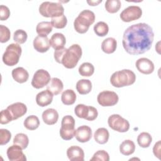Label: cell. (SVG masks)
<instances>
[{"label":"cell","mask_w":161,"mask_h":161,"mask_svg":"<svg viewBox=\"0 0 161 161\" xmlns=\"http://www.w3.org/2000/svg\"><path fill=\"white\" fill-rule=\"evenodd\" d=\"M10 16V11L9 9L4 6L1 5L0 6V19L1 21H4L8 19Z\"/></svg>","instance_id":"obj_42"},{"label":"cell","mask_w":161,"mask_h":161,"mask_svg":"<svg viewBox=\"0 0 161 161\" xmlns=\"http://www.w3.org/2000/svg\"><path fill=\"white\" fill-rule=\"evenodd\" d=\"M135 150V145L131 140H125L119 145L120 153L124 155H130L134 153Z\"/></svg>","instance_id":"obj_27"},{"label":"cell","mask_w":161,"mask_h":161,"mask_svg":"<svg viewBox=\"0 0 161 161\" xmlns=\"http://www.w3.org/2000/svg\"><path fill=\"white\" fill-rule=\"evenodd\" d=\"M51 80L50 75L48 71L44 69L36 70L31 80V86L36 89H40L47 86Z\"/></svg>","instance_id":"obj_11"},{"label":"cell","mask_w":161,"mask_h":161,"mask_svg":"<svg viewBox=\"0 0 161 161\" xmlns=\"http://www.w3.org/2000/svg\"><path fill=\"white\" fill-rule=\"evenodd\" d=\"M39 13L43 17L52 18L63 15L64 8L59 3L45 1L40 5Z\"/></svg>","instance_id":"obj_5"},{"label":"cell","mask_w":161,"mask_h":161,"mask_svg":"<svg viewBox=\"0 0 161 161\" xmlns=\"http://www.w3.org/2000/svg\"><path fill=\"white\" fill-rule=\"evenodd\" d=\"M13 144L19 146L23 150L27 148L29 143V139L26 134L19 133L16 134L13 138Z\"/></svg>","instance_id":"obj_32"},{"label":"cell","mask_w":161,"mask_h":161,"mask_svg":"<svg viewBox=\"0 0 161 161\" xmlns=\"http://www.w3.org/2000/svg\"><path fill=\"white\" fill-rule=\"evenodd\" d=\"M11 37L10 30L8 27L3 25H0V42L5 43L9 40Z\"/></svg>","instance_id":"obj_38"},{"label":"cell","mask_w":161,"mask_h":161,"mask_svg":"<svg viewBox=\"0 0 161 161\" xmlns=\"http://www.w3.org/2000/svg\"><path fill=\"white\" fill-rule=\"evenodd\" d=\"M53 97V94L50 91L46 89L37 94L36 96V103L38 106L45 107L52 103Z\"/></svg>","instance_id":"obj_19"},{"label":"cell","mask_w":161,"mask_h":161,"mask_svg":"<svg viewBox=\"0 0 161 161\" xmlns=\"http://www.w3.org/2000/svg\"><path fill=\"white\" fill-rule=\"evenodd\" d=\"M90 160H102V161H109V156L107 152L103 150L97 151L90 159Z\"/></svg>","instance_id":"obj_39"},{"label":"cell","mask_w":161,"mask_h":161,"mask_svg":"<svg viewBox=\"0 0 161 161\" xmlns=\"http://www.w3.org/2000/svg\"><path fill=\"white\" fill-rule=\"evenodd\" d=\"M74 113L78 118H83L88 121H94L98 116V112L96 108L83 104H77L75 107Z\"/></svg>","instance_id":"obj_9"},{"label":"cell","mask_w":161,"mask_h":161,"mask_svg":"<svg viewBox=\"0 0 161 161\" xmlns=\"http://www.w3.org/2000/svg\"><path fill=\"white\" fill-rule=\"evenodd\" d=\"M94 31L99 36H104L108 33V25L104 21H99L94 26Z\"/></svg>","instance_id":"obj_34"},{"label":"cell","mask_w":161,"mask_h":161,"mask_svg":"<svg viewBox=\"0 0 161 161\" xmlns=\"http://www.w3.org/2000/svg\"><path fill=\"white\" fill-rule=\"evenodd\" d=\"M23 125L27 130H35L38 128L40 125V121L36 116L30 115L25 119Z\"/></svg>","instance_id":"obj_30"},{"label":"cell","mask_w":161,"mask_h":161,"mask_svg":"<svg viewBox=\"0 0 161 161\" xmlns=\"http://www.w3.org/2000/svg\"><path fill=\"white\" fill-rule=\"evenodd\" d=\"M22 49L18 43H11L6 48L3 55V62L8 66H14L19 62Z\"/></svg>","instance_id":"obj_6"},{"label":"cell","mask_w":161,"mask_h":161,"mask_svg":"<svg viewBox=\"0 0 161 161\" xmlns=\"http://www.w3.org/2000/svg\"><path fill=\"white\" fill-rule=\"evenodd\" d=\"M50 46L56 50H58L64 47L66 43V38L61 33H54L50 39Z\"/></svg>","instance_id":"obj_21"},{"label":"cell","mask_w":161,"mask_h":161,"mask_svg":"<svg viewBox=\"0 0 161 161\" xmlns=\"http://www.w3.org/2000/svg\"><path fill=\"white\" fill-rule=\"evenodd\" d=\"M76 89L80 94H87L92 89V83L88 79H80L76 83Z\"/></svg>","instance_id":"obj_26"},{"label":"cell","mask_w":161,"mask_h":161,"mask_svg":"<svg viewBox=\"0 0 161 161\" xmlns=\"http://www.w3.org/2000/svg\"><path fill=\"white\" fill-rule=\"evenodd\" d=\"M137 70L143 74H150L154 70V64L148 58L142 57L138 58L135 64Z\"/></svg>","instance_id":"obj_15"},{"label":"cell","mask_w":161,"mask_h":161,"mask_svg":"<svg viewBox=\"0 0 161 161\" xmlns=\"http://www.w3.org/2000/svg\"><path fill=\"white\" fill-rule=\"evenodd\" d=\"M152 28L145 23L131 25L125 31L123 36V47L130 55H139L148 51L153 42Z\"/></svg>","instance_id":"obj_1"},{"label":"cell","mask_w":161,"mask_h":161,"mask_svg":"<svg viewBox=\"0 0 161 161\" xmlns=\"http://www.w3.org/2000/svg\"><path fill=\"white\" fill-rule=\"evenodd\" d=\"M75 131L74 118L70 115L64 116L59 132L60 137L64 140H70L75 136Z\"/></svg>","instance_id":"obj_7"},{"label":"cell","mask_w":161,"mask_h":161,"mask_svg":"<svg viewBox=\"0 0 161 161\" xmlns=\"http://www.w3.org/2000/svg\"><path fill=\"white\" fill-rule=\"evenodd\" d=\"M33 45L35 50L40 53L47 52L50 47V40L47 36L38 35L34 38Z\"/></svg>","instance_id":"obj_16"},{"label":"cell","mask_w":161,"mask_h":161,"mask_svg":"<svg viewBox=\"0 0 161 161\" xmlns=\"http://www.w3.org/2000/svg\"><path fill=\"white\" fill-rule=\"evenodd\" d=\"M119 97L118 94L113 91H103L99 93L97 97V101L102 106H113L118 102Z\"/></svg>","instance_id":"obj_10"},{"label":"cell","mask_w":161,"mask_h":161,"mask_svg":"<svg viewBox=\"0 0 161 161\" xmlns=\"http://www.w3.org/2000/svg\"><path fill=\"white\" fill-rule=\"evenodd\" d=\"M142 10L138 6H130L120 13V18L124 22H131L141 18Z\"/></svg>","instance_id":"obj_12"},{"label":"cell","mask_w":161,"mask_h":161,"mask_svg":"<svg viewBox=\"0 0 161 161\" xmlns=\"http://www.w3.org/2000/svg\"><path fill=\"white\" fill-rule=\"evenodd\" d=\"M152 142V137L150 133L147 132H142L140 133L137 137V143L138 145L142 148H148Z\"/></svg>","instance_id":"obj_31"},{"label":"cell","mask_w":161,"mask_h":161,"mask_svg":"<svg viewBox=\"0 0 161 161\" xmlns=\"http://www.w3.org/2000/svg\"><path fill=\"white\" fill-rule=\"evenodd\" d=\"M77 96L75 92L72 89H67L64 91L61 96V101L65 105H72L75 100Z\"/></svg>","instance_id":"obj_29"},{"label":"cell","mask_w":161,"mask_h":161,"mask_svg":"<svg viewBox=\"0 0 161 161\" xmlns=\"http://www.w3.org/2000/svg\"><path fill=\"white\" fill-rule=\"evenodd\" d=\"M64 89L63 82L60 79L57 77L51 79L50 82L47 86V89L50 91L53 95L59 94Z\"/></svg>","instance_id":"obj_23"},{"label":"cell","mask_w":161,"mask_h":161,"mask_svg":"<svg viewBox=\"0 0 161 161\" xmlns=\"http://www.w3.org/2000/svg\"><path fill=\"white\" fill-rule=\"evenodd\" d=\"M28 38V35L26 32L23 30H17L14 32L13 35V40L18 44H23L24 43Z\"/></svg>","instance_id":"obj_37"},{"label":"cell","mask_w":161,"mask_h":161,"mask_svg":"<svg viewBox=\"0 0 161 161\" xmlns=\"http://www.w3.org/2000/svg\"><path fill=\"white\" fill-rule=\"evenodd\" d=\"M117 47V42L113 37H108L104 40L101 43V50L107 54L115 52Z\"/></svg>","instance_id":"obj_24"},{"label":"cell","mask_w":161,"mask_h":161,"mask_svg":"<svg viewBox=\"0 0 161 161\" xmlns=\"http://www.w3.org/2000/svg\"><path fill=\"white\" fill-rule=\"evenodd\" d=\"M95 21L94 13L89 9L82 11L74 21L75 30L80 34L87 31L89 26L94 23Z\"/></svg>","instance_id":"obj_4"},{"label":"cell","mask_w":161,"mask_h":161,"mask_svg":"<svg viewBox=\"0 0 161 161\" xmlns=\"http://www.w3.org/2000/svg\"><path fill=\"white\" fill-rule=\"evenodd\" d=\"M52 25L51 22L42 21L37 24L36 27V31L38 35L47 36L52 31Z\"/></svg>","instance_id":"obj_28"},{"label":"cell","mask_w":161,"mask_h":161,"mask_svg":"<svg viewBox=\"0 0 161 161\" xmlns=\"http://www.w3.org/2000/svg\"><path fill=\"white\" fill-rule=\"evenodd\" d=\"M13 79L18 83H24L26 82L29 78L28 71L23 67H17L14 69L11 72Z\"/></svg>","instance_id":"obj_22"},{"label":"cell","mask_w":161,"mask_h":161,"mask_svg":"<svg viewBox=\"0 0 161 161\" xmlns=\"http://www.w3.org/2000/svg\"><path fill=\"white\" fill-rule=\"evenodd\" d=\"M136 80L135 73L129 69H123L114 72L110 78V82L115 87H123L133 84Z\"/></svg>","instance_id":"obj_3"},{"label":"cell","mask_w":161,"mask_h":161,"mask_svg":"<svg viewBox=\"0 0 161 161\" xmlns=\"http://www.w3.org/2000/svg\"><path fill=\"white\" fill-rule=\"evenodd\" d=\"M58 119V113L53 108H48L45 110L42 113V119L43 122L48 125L55 124Z\"/></svg>","instance_id":"obj_20"},{"label":"cell","mask_w":161,"mask_h":161,"mask_svg":"<svg viewBox=\"0 0 161 161\" xmlns=\"http://www.w3.org/2000/svg\"><path fill=\"white\" fill-rule=\"evenodd\" d=\"M11 121H13V119L8 110L7 109L2 110L1 111L0 123L2 125H5V124H8Z\"/></svg>","instance_id":"obj_41"},{"label":"cell","mask_w":161,"mask_h":161,"mask_svg":"<svg viewBox=\"0 0 161 161\" xmlns=\"http://www.w3.org/2000/svg\"><path fill=\"white\" fill-rule=\"evenodd\" d=\"M67 23V19L66 16L63 14L62 16L52 18L51 19V24L53 27L57 29H62L65 27Z\"/></svg>","instance_id":"obj_36"},{"label":"cell","mask_w":161,"mask_h":161,"mask_svg":"<svg viewBox=\"0 0 161 161\" xmlns=\"http://www.w3.org/2000/svg\"><path fill=\"white\" fill-rule=\"evenodd\" d=\"M102 2V0L99 1H87V3L90 5V6H97L99 3Z\"/></svg>","instance_id":"obj_44"},{"label":"cell","mask_w":161,"mask_h":161,"mask_svg":"<svg viewBox=\"0 0 161 161\" xmlns=\"http://www.w3.org/2000/svg\"><path fill=\"white\" fill-rule=\"evenodd\" d=\"M75 137L80 143L87 142L92 137V130L87 125L80 126L77 128Z\"/></svg>","instance_id":"obj_17"},{"label":"cell","mask_w":161,"mask_h":161,"mask_svg":"<svg viewBox=\"0 0 161 161\" xmlns=\"http://www.w3.org/2000/svg\"><path fill=\"white\" fill-rule=\"evenodd\" d=\"M109 137L108 130L105 128H99L94 132V140L99 144H105L108 142Z\"/></svg>","instance_id":"obj_25"},{"label":"cell","mask_w":161,"mask_h":161,"mask_svg":"<svg viewBox=\"0 0 161 161\" xmlns=\"http://www.w3.org/2000/svg\"><path fill=\"white\" fill-rule=\"evenodd\" d=\"M153 152L155 157H157L158 158H160V141H158L153 146Z\"/></svg>","instance_id":"obj_43"},{"label":"cell","mask_w":161,"mask_h":161,"mask_svg":"<svg viewBox=\"0 0 161 161\" xmlns=\"http://www.w3.org/2000/svg\"><path fill=\"white\" fill-rule=\"evenodd\" d=\"M82 51L78 44H73L68 48H62L54 52V58L67 69L74 68L81 58Z\"/></svg>","instance_id":"obj_2"},{"label":"cell","mask_w":161,"mask_h":161,"mask_svg":"<svg viewBox=\"0 0 161 161\" xmlns=\"http://www.w3.org/2000/svg\"><path fill=\"white\" fill-rule=\"evenodd\" d=\"M67 155L71 161H84V152L82 148L73 145L69 147L67 150Z\"/></svg>","instance_id":"obj_18"},{"label":"cell","mask_w":161,"mask_h":161,"mask_svg":"<svg viewBox=\"0 0 161 161\" xmlns=\"http://www.w3.org/2000/svg\"><path fill=\"white\" fill-rule=\"evenodd\" d=\"M6 109L8 110L13 120L17 119L18 118L23 116L27 112L26 106L24 103L20 102L10 104Z\"/></svg>","instance_id":"obj_13"},{"label":"cell","mask_w":161,"mask_h":161,"mask_svg":"<svg viewBox=\"0 0 161 161\" xmlns=\"http://www.w3.org/2000/svg\"><path fill=\"white\" fill-rule=\"evenodd\" d=\"M121 6V3L119 0H108L105 3L106 10L109 13H115L118 12Z\"/></svg>","instance_id":"obj_35"},{"label":"cell","mask_w":161,"mask_h":161,"mask_svg":"<svg viewBox=\"0 0 161 161\" xmlns=\"http://www.w3.org/2000/svg\"><path fill=\"white\" fill-rule=\"evenodd\" d=\"M78 70L80 75L84 77H90L94 72V67L89 62H84L79 66Z\"/></svg>","instance_id":"obj_33"},{"label":"cell","mask_w":161,"mask_h":161,"mask_svg":"<svg viewBox=\"0 0 161 161\" xmlns=\"http://www.w3.org/2000/svg\"><path fill=\"white\" fill-rule=\"evenodd\" d=\"M23 149L17 145H13L7 149V156L10 161H26V157Z\"/></svg>","instance_id":"obj_14"},{"label":"cell","mask_w":161,"mask_h":161,"mask_svg":"<svg viewBox=\"0 0 161 161\" xmlns=\"http://www.w3.org/2000/svg\"><path fill=\"white\" fill-rule=\"evenodd\" d=\"M11 138V132L7 129H0V145H4L7 144Z\"/></svg>","instance_id":"obj_40"},{"label":"cell","mask_w":161,"mask_h":161,"mask_svg":"<svg viewBox=\"0 0 161 161\" xmlns=\"http://www.w3.org/2000/svg\"><path fill=\"white\" fill-rule=\"evenodd\" d=\"M108 123L112 130L118 132L125 133L130 129L128 121L118 114H113L109 116L108 119Z\"/></svg>","instance_id":"obj_8"}]
</instances>
